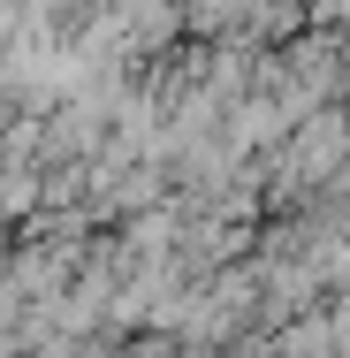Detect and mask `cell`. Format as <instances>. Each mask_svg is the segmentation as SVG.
<instances>
[{"label":"cell","instance_id":"1","mask_svg":"<svg viewBox=\"0 0 350 358\" xmlns=\"http://www.w3.org/2000/svg\"><path fill=\"white\" fill-rule=\"evenodd\" d=\"M350 160V115L328 99L312 115L289 122V138L275 145V199H297V191H320L335 183V168Z\"/></svg>","mask_w":350,"mask_h":358}]
</instances>
